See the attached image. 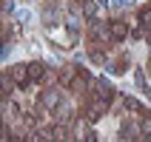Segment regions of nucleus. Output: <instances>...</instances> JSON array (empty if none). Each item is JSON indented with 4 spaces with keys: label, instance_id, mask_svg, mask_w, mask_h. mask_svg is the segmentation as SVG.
Wrapping results in <instances>:
<instances>
[{
    "label": "nucleus",
    "instance_id": "obj_1",
    "mask_svg": "<svg viewBox=\"0 0 151 142\" xmlns=\"http://www.w3.org/2000/svg\"><path fill=\"white\" fill-rule=\"evenodd\" d=\"M88 88H91V97H97V100L111 102V97H114V85H111L106 77H100V80H91V83H88Z\"/></svg>",
    "mask_w": 151,
    "mask_h": 142
},
{
    "label": "nucleus",
    "instance_id": "obj_2",
    "mask_svg": "<svg viewBox=\"0 0 151 142\" xmlns=\"http://www.w3.org/2000/svg\"><path fill=\"white\" fill-rule=\"evenodd\" d=\"M106 111H109V102H106V100H97V97H91V100H88V105H86V111H83V117L94 125V122H97V119H100Z\"/></svg>",
    "mask_w": 151,
    "mask_h": 142
},
{
    "label": "nucleus",
    "instance_id": "obj_3",
    "mask_svg": "<svg viewBox=\"0 0 151 142\" xmlns=\"http://www.w3.org/2000/svg\"><path fill=\"white\" fill-rule=\"evenodd\" d=\"M109 26H111V40L114 43H123L131 34V29H128V20H123V17H114V20H109Z\"/></svg>",
    "mask_w": 151,
    "mask_h": 142
},
{
    "label": "nucleus",
    "instance_id": "obj_4",
    "mask_svg": "<svg viewBox=\"0 0 151 142\" xmlns=\"http://www.w3.org/2000/svg\"><path fill=\"white\" fill-rule=\"evenodd\" d=\"M9 74H12L14 85H20V88H26V85L32 83V77H29V63H14V66L9 68Z\"/></svg>",
    "mask_w": 151,
    "mask_h": 142
},
{
    "label": "nucleus",
    "instance_id": "obj_5",
    "mask_svg": "<svg viewBox=\"0 0 151 142\" xmlns=\"http://www.w3.org/2000/svg\"><path fill=\"white\" fill-rule=\"evenodd\" d=\"M77 77H80V66H66L60 68V85L63 88H71L77 83Z\"/></svg>",
    "mask_w": 151,
    "mask_h": 142
},
{
    "label": "nucleus",
    "instance_id": "obj_6",
    "mask_svg": "<svg viewBox=\"0 0 151 142\" xmlns=\"http://www.w3.org/2000/svg\"><path fill=\"white\" fill-rule=\"evenodd\" d=\"M68 139H71V125L54 122V125H51V142H68Z\"/></svg>",
    "mask_w": 151,
    "mask_h": 142
},
{
    "label": "nucleus",
    "instance_id": "obj_7",
    "mask_svg": "<svg viewBox=\"0 0 151 142\" xmlns=\"http://www.w3.org/2000/svg\"><path fill=\"white\" fill-rule=\"evenodd\" d=\"M123 136H126L128 142H137L140 136H143V125H140V122H131V125H126V128H123Z\"/></svg>",
    "mask_w": 151,
    "mask_h": 142
},
{
    "label": "nucleus",
    "instance_id": "obj_8",
    "mask_svg": "<svg viewBox=\"0 0 151 142\" xmlns=\"http://www.w3.org/2000/svg\"><path fill=\"white\" fill-rule=\"evenodd\" d=\"M123 108L131 111V114H140V117H143V105H140V100H137V97H123Z\"/></svg>",
    "mask_w": 151,
    "mask_h": 142
},
{
    "label": "nucleus",
    "instance_id": "obj_9",
    "mask_svg": "<svg viewBox=\"0 0 151 142\" xmlns=\"http://www.w3.org/2000/svg\"><path fill=\"white\" fill-rule=\"evenodd\" d=\"M80 9H83V14L88 17V23H91V20H97V3H91V0H86V3H83Z\"/></svg>",
    "mask_w": 151,
    "mask_h": 142
},
{
    "label": "nucleus",
    "instance_id": "obj_10",
    "mask_svg": "<svg viewBox=\"0 0 151 142\" xmlns=\"http://www.w3.org/2000/svg\"><path fill=\"white\" fill-rule=\"evenodd\" d=\"M140 23L145 26V31L151 29V6H143V9H140Z\"/></svg>",
    "mask_w": 151,
    "mask_h": 142
},
{
    "label": "nucleus",
    "instance_id": "obj_11",
    "mask_svg": "<svg viewBox=\"0 0 151 142\" xmlns=\"http://www.w3.org/2000/svg\"><path fill=\"white\" fill-rule=\"evenodd\" d=\"M140 125H143V134H145V136H151V114H143Z\"/></svg>",
    "mask_w": 151,
    "mask_h": 142
},
{
    "label": "nucleus",
    "instance_id": "obj_12",
    "mask_svg": "<svg viewBox=\"0 0 151 142\" xmlns=\"http://www.w3.org/2000/svg\"><path fill=\"white\" fill-rule=\"evenodd\" d=\"M14 20H20V23H26V20H29V11H26V9H20V11H14Z\"/></svg>",
    "mask_w": 151,
    "mask_h": 142
},
{
    "label": "nucleus",
    "instance_id": "obj_13",
    "mask_svg": "<svg viewBox=\"0 0 151 142\" xmlns=\"http://www.w3.org/2000/svg\"><path fill=\"white\" fill-rule=\"evenodd\" d=\"M74 142H97V134H94V131H88L83 139H74Z\"/></svg>",
    "mask_w": 151,
    "mask_h": 142
},
{
    "label": "nucleus",
    "instance_id": "obj_14",
    "mask_svg": "<svg viewBox=\"0 0 151 142\" xmlns=\"http://www.w3.org/2000/svg\"><path fill=\"white\" fill-rule=\"evenodd\" d=\"M134 80H137V85H140V88H145V77H143V71H137Z\"/></svg>",
    "mask_w": 151,
    "mask_h": 142
},
{
    "label": "nucleus",
    "instance_id": "obj_15",
    "mask_svg": "<svg viewBox=\"0 0 151 142\" xmlns=\"http://www.w3.org/2000/svg\"><path fill=\"white\" fill-rule=\"evenodd\" d=\"M137 142H151V136H145V134H143V136H140Z\"/></svg>",
    "mask_w": 151,
    "mask_h": 142
},
{
    "label": "nucleus",
    "instance_id": "obj_16",
    "mask_svg": "<svg viewBox=\"0 0 151 142\" xmlns=\"http://www.w3.org/2000/svg\"><path fill=\"white\" fill-rule=\"evenodd\" d=\"M12 142H26V139H17V136H14V139H12Z\"/></svg>",
    "mask_w": 151,
    "mask_h": 142
},
{
    "label": "nucleus",
    "instance_id": "obj_17",
    "mask_svg": "<svg viewBox=\"0 0 151 142\" xmlns=\"http://www.w3.org/2000/svg\"><path fill=\"white\" fill-rule=\"evenodd\" d=\"M77 3H80V6H83V3H86V0H77Z\"/></svg>",
    "mask_w": 151,
    "mask_h": 142
}]
</instances>
